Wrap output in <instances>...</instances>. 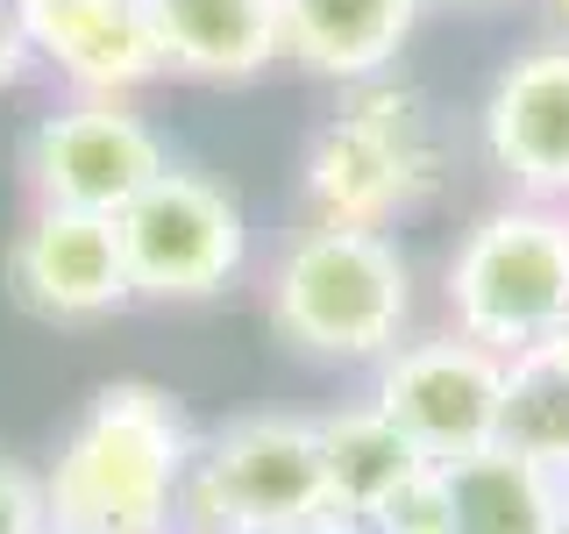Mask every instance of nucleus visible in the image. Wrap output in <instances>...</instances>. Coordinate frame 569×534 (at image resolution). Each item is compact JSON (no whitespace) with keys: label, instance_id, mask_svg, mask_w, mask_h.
<instances>
[{"label":"nucleus","instance_id":"nucleus-1","mask_svg":"<svg viewBox=\"0 0 569 534\" xmlns=\"http://www.w3.org/2000/svg\"><path fill=\"white\" fill-rule=\"evenodd\" d=\"M192 449L200 427L164 385H100L43 463L50 534H186Z\"/></svg>","mask_w":569,"mask_h":534},{"label":"nucleus","instance_id":"nucleus-10","mask_svg":"<svg viewBox=\"0 0 569 534\" xmlns=\"http://www.w3.org/2000/svg\"><path fill=\"white\" fill-rule=\"evenodd\" d=\"M8 293L22 314L50 320V328L114 320L121 307H136L121 228L79 207H29L8 243Z\"/></svg>","mask_w":569,"mask_h":534},{"label":"nucleus","instance_id":"nucleus-20","mask_svg":"<svg viewBox=\"0 0 569 534\" xmlns=\"http://www.w3.org/2000/svg\"><path fill=\"white\" fill-rule=\"evenodd\" d=\"M207 534H363V521L320 513V521H242V527H207Z\"/></svg>","mask_w":569,"mask_h":534},{"label":"nucleus","instance_id":"nucleus-13","mask_svg":"<svg viewBox=\"0 0 569 534\" xmlns=\"http://www.w3.org/2000/svg\"><path fill=\"white\" fill-rule=\"evenodd\" d=\"M171 79L249 86L284 58L278 0H150Z\"/></svg>","mask_w":569,"mask_h":534},{"label":"nucleus","instance_id":"nucleus-6","mask_svg":"<svg viewBox=\"0 0 569 534\" xmlns=\"http://www.w3.org/2000/svg\"><path fill=\"white\" fill-rule=\"evenodd\" d=\"M320 513H335V498L313 414L257 406L200 435L186 485V534L242 521H320Z\"/></svg>","mask_w":569,"mask_h":534},{"label":"nucleus","instance_id":"nucleus-5","mask_svg":"<svg viewBox=\"0 0 569 534\" xmlns=\"http://www.w3.org/2000/svg\"><path fill=\"white\" fill-rule=\"evenodd\" d=\"M129 285L150 307H207L249 278V214L221 178L164 165L114 214Z\"/></svg>","mask_w":569,"mask_h":534},{"label":"nucleus","instance_id":"nucleus-15","mask_svg":"<svg viewBox=\"0 0 569 534\" xmlns=\"http://www.w3.org/2000/svg\"><path fill=\"white\" fill-rule=\"evenodd\" d=\"M313 427H320V463H328V498H335V513H349V521H370L406 477L435 463V456H420V442L406 435L370 392L313 414Z\"/></svg>","mask_w":569,"mask_h":534},{"label":"nucleus","instance_id":"nucleus-22","mask_svg":"<svg viewBox=\"0 0 569 534\" xmlns=\"http://www.w3.org/2000/svg\"><path fill=\"white\" fill-rule=\"evenodd\" d=\"M541 8H548V29L569 36V0H541Z\"/></svg>","mask_w":569,"mask_h":534},{"label":"nucleus","instance_id":"nucleus-9","mask_svg":"<svg viewBox=\"0 0 569 534\" xmlns=\"http://www.w3.org/2000/svg\"><path fill=\"white\" fill-rule=\"evenodd\" d=\"M477 150L506 200L569 207V36H533L477 100Z\"/></svg>","mask_w":569,"mask_h":534},{"label":"nucleus","instance_id":"nucleus-8","mask_svg":"<svg viewBox=\"0 0 569 534\" xmlns=\"http://www.w3.org/2000/svg\"><path fill=\"white\" fill-rule=\"evenodd\" d=\"M370 399L385 406L420 456L456 463L498 442V414H506V356L470 343L462 328H413L385 364H370Z\"/></svg>","mask_w":569,"mask_h":534},{"label":"nucleus","instance_id":"nucleus-11","mask_svg":"<svg viewBox=\"0 0 569 534\" xmlns=\"http://www.w3.org/2000/svg\"><path fill=\"white\" fill-rule=\"evenodd\" d=\"M36 50V71L64 93H107L136 100L150 79H164L150 0H14Z\"/></svg>","mask_w":569,"mask_h":534},{"label":"nucleus","instance_id":"nucleus-7","mask_svg":"<svg viewBox=\"0 0 569 534\" xmlns=\"http://www.w3.org/2000/svg\"><path fill=\"white\" fill-rule=\"evenodd\" d=\"M164 165H171V150L157 136V121L136 100H107V93L50 100L22 136L29 207H79V214L114 221Z\"/></svg>","mask_w":569,"mask_h":534},{"label":"nucleus","instance_id":"nucleus-16","mask_svg":"<svg viewBox=\"0 0 569 534\" xmlns=\"http://www.w3.org/2000/svg\"><path fill=\"white\" fill-rule=\"evenodd\" d=\"M498 442L512 456L541 463L569 485V370H556L541 349L506 364V414H498Z\"/></svg>","mask_w":569,"mask_h":534},{"label":"nucleus","instance_id":"nucleus-12","mask_svg":"<svg viewBox=\"0 0 569 534\" xmlns=\"http://www.w3.org/2000/svg\"><path fill=\"white\" fill-rule=\"evenodd\" d=\"M427 0H278L284 65L328 79L335 93L399 71V50L413 43Z\"/></svg>","mask_w":569,"mask_h":534},{"label":"nucleus","instance_id":"nucleus-21","mask_svg":"<svg viewBox=\"0 0 569 534\" xmlns=\"http://www.w3.org/2000/svg\"><path fill=\"white\" fill-rule=\"evenodd\" d=\"M541 356H548V364H556V370H569V314L556 320V335H548V343H541Z\"/></svg>","mask_w":569,"mask_h":534},{"label":"nucleus","instance_id":"nucleus-23","mask_svg":"<svg viewBox=\"0 0 569 534\" xmlns=\"http://www.w3.org/2000/svg\"><path fill=\"white\" fill-rule=\"evenodd\" d=\"M427 8H498V0H427Z\"/></svg>","mask_w":569,"mask_h":534},{"label":"nucleus","instance_id":"nucleus-18","mask_svg":"<svg viewBox=\"0 0 569 534\" xmlns=\"http://www.w3.org/2000/svg\"><path fill=\"white\" fill-rule=\"evenodd\" d=\"M0 534H50L43 471H29V463L8 456V449H0Z\"/></svg>","mask_w":569,"mask_h":534},{"label":"nucleus","instance_id":"nucleus-17","mask_svg":"<svg viewBox=\"0 0 569 534\" xmlns=\"http://www.w3.org/2000/svg\"><path fill=\"white\" fill-rule=\"evenodd\" d=\"M363 534H449V471L427 463L363 521Z\"/></svg>","mask_w":569,"mask_h":534},{"label":"nucleus","instance_id":"nucleus-3","mask_svg":"<svg viewBox=\"0 0 569 534\" xmlns=\"http://www.w3.org/2000/svg\"><path fill=\"white\" fill-rule=\"evenodd\" d=\"M441 186H449L441 115L399 71L342 86L335 107L320 115V129L307 136V157H299L307 221L335 228H391L406 214L435 207Z\"/></svg>","mask_w":569,"mask_h":534},{"label":"nucleus","instance_id":"nucleus-2","mask_svg":"<svg viewBox=\"0 0 569 534\" xmlns=\"http://www.w3.org/2000/svg\"><path fill=\"white\" fill-rule=\"evenodd\" d=\"M263 314L307 364L370 370L413 335V257L391 228L307 221L263 271Z\"/></svg>","mask_w":569,"mask_h":534},{"label":"nucleus","instance_id":"nucleus-4","mask_svg":"<svg viewBox=\"0 0 569 534\" xmlns=\"http://www.w3.org/2000/svg\"><path fill=\"white\" fill-rule=\"evenodd\" d=\"M441 314L470 343L512 356L541 349L569 314V207L498 200L441 264Z\"/></svg>","mask_w":569,"mask_h":534},{"label":"nucleus","instance_id":"nucleus-19","mask_svg":"<svg viewBox=\"0 0 569 534\" xmlns=\"http://www.w3.org/2000/svg\"><path fill=\"white\" fill-rule=\"evenodd\" d=\"M29 71H36L29 29H22V14H14V0H0V93H14Z\"/></svg>","mask_w":569,"mask_h":534},{"label":"nucleus","instance_id":"nucleus-14","mask_svg":"<svg viewBox=\"0 0 569 534\" xmlns=\"http://www.w3.org/2000/svg\"><path fill=\"white\" fill-rule=\"evenodd\" d=\"M449 471V534H569V485L506 442L441 463Z\"/></svg>","mask_w":569,"mask_h":534}]
</instances>
